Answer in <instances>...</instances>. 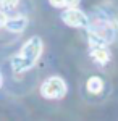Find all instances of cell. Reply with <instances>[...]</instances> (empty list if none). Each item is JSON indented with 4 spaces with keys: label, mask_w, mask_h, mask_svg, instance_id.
<instances>
[{
    "label": "cell",
    "mask_w": 118,
    "mask_h": 121,
    "mask_svg": "<svg viewBox=\"0 0 118 121\" xmlns=\"http://www.w3.org/2000/svg\"><path fill=\"white\" fill-rule=\"evenodd\" d=\"M41 94L45 99H62V97H65V94H66V84L58 76L49 78L45 82L42 84Z\"/></svg>",
    "instance_id": "7a4b0ae2"
},
{
    "label": "cell",
    "mask_w": 118,
    "mask_h": 121,
    "mask_svg": "<svg viewBox=\"0 0 118 121\" xmlns=\"http://www.w3.org/2000/svg\"><path fill=\"white\" fill-rule=\"evenodd\" d=\"M18 2L19 0H0V5H2V8H5V10H11L18 5Z\"/></svg>",
    "instance_id": "52a82bcc"
},
{
    "label": "cell",
    "mask_w": 118,
    "mask_h": 121,
    "mask_svg": "<svg viewBox=\"0 0 118 121\" xmlns=\"http://www.w3.org/2000/svg\"><path fill=\"white\" fill-rule=\"evenodd\" d=\"M78 3H79V0H66V2H65V7H68V8H74Z\"/></svg>",
    "instance_id": "ba28073f"
},
{
    "label": "cell",
    "mask_w": 118,
    "mask_h": 121,
    "mask_svg": "<svg viewBox=\"0 0 118 121\" xmlns=\"http://www.w3.org/2000/svg\"><path fill=\"white\" fill-rule=\"evenodd\" d=\"M0 86H2V78H0Z\"/></svg>",
    "instance_id": "8fae6325"
},
{
    "label": "cell",
    "mask_w": 118,
    "mask_h": 121,
    "mask_svg": "<svg viewBox=\"0 0 118 121\" xmlns=\"http://www.w3.org/2000/svg\"><path fill=\"white\" fill-rule=\"evenodd\" d=\"M42 40L39 37H31L26 44L23 45V48L19 50V53L11 61L13 71L15 73H24L26 69H29L31 66L37 61V58L42 53Z\"/></svg>",
    "instance_id": "6da1fadb"
},
{
    "label": "cell",
    "mask_w": 118,
    "mask_h": 121,
    "mask_svg": "<svg viewBox=\"0 0 118 121\" xmlns=\"http://www.w3.org/2000/svg\"><path fill=\"white\" fill-rule=\"evenodd\" d=\"M7 19H8V18H7V15H5V13H3V11L0 10V28L7 24Z\"/></svg>",
    "instance_id": "9c48e42d"
},
{
    "label": "cell",
    "mask_w": 118,
    "mask_h": 121,
    "mask_svg": "<svg viewBox=\"0 0 118 121\" xmlns=\"http://www.w3.org/2000/svg\"><path fill=\"white\" fill-rule=\"evenodd\" d=\"M27 19L24 16H15V18H8L7 19V29L11 31V32H21L23 29L26 28Z\"/></svg>",
    "instance_id": "277c9868"
},
{
    "label": "cell",
    "mask_w": 118,
    "mask_h": 121,
    "mask_svg": "<svg viewBox=\"0 0 118 121\" xmlns=\"http://www.w3.org/2000/svg\"><path fill=\"white\" fill-rule=\"evenodd\" d=\"M86 87H87V91L91 94H99V92H102V89H104V81L100 79L99 76H92V78L87 79Z\"/></svg>",
    "instance_id": "8992f818"
},
{
    "label": "cell",
    "mask_w": 118,
    "mask_h": 121,
    "mask_svg": "<svg viewBox=\"0 0 118 121\" xmlns=\"http://www.w3.org/2000/svg\"><path fill=\"white\" fill-rule=\"evenodd\" d=\"M92 58L97 61V63H100V65H104V63H107L109 61V50L105 48V45H94L92 47V52H91Z\"/></svg>",
    "instance_id": "5b68a950"
},
{
    "label": "cell",
    "mask_w": 118,
    "mask_h": 121,
    "mask_svg": "<svg viewBox=\"0 0 118 121\" xmlns=\"http://www.w3.org/2000/svg\"><path fill=\"white\" fill-rule=\"evenodd\" d=\"M62 19L68 26H71V28H86L89 24V18L82 11H79V10H76V8L66 10L62 15Z\"/></svg>",
    "instance_id": "3957f363"
},
{
    "label": "cell",
    "mask_w": 118,
    "mask_h": 121,
    "mask_svg": "<svg viewBox=\"0 0 118 121\" xmlns=\"http://www.w3.org/2000/svg\"><path fill=\"white\" fill-rule=\"evenodd\" d=\"M65 2H66V0H50V3H52L54 7H65Z\"/></svg>",
    "instance_id": "30bf717a"
}]
</instances>
